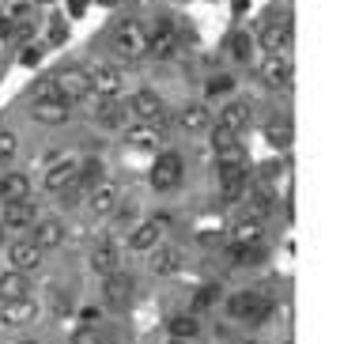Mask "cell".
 <instances>
[{"label": "cell", "instance_id": "16", "mask_svg": "<svg viewBox=\"0 0 359 344\" xmlns=\"http://www.w3.org/2000/svg\"><path fill=\"white\" fill-rule=\"evenodd\" d=\"M91 269L99 272V277H110V272H118L121 269V250H118V242L114 239H99L91 246Z\"/></svg>", "mask_w": 359, "mask_h": 344}, {"label": "cell", "instance_id": "25", "mask_svg": "<svg viewBox=\"0 0 359 344\" xmlns=\"http://www.w3.org/2000/svg\"><path fill=\"white\" fill-rule=\"evenodd\" d=\"M34 227V246L38 250H57V246L65 242V223L61 220H38V223H31Z\"/></svg>", "mask_w": 359, "mask_h": 344}, {"label": "cell", "instance_id": "29", "mask_svg": "<svg viewBox=\"0 0 359 344\" xmlns=\"http://www.w3.org/2000/svg\"><path fill=\"white\" fill-rule=\"evenodd\" d=\"M231 239H235V246H261V239H265V227H261V220L254 216V220H238L235 231H231Z\"/></svg>", "mask_w": 359, "mask_h": 344}, {"label": "cell", "instance_id": "14", "mask_svg": "<svg viewBox=\"0 0 359 344\" xmlns=\"http://www.w3.org/2000/svg\"><path fill=\"white\" fill-rule=\"evenodd\" d=\"M174 125H178L182 133L197 136V133H208L212 114H208L205 102H186V106H178V110H174Z\"/></svg>", "mask_w": 359, "mask_h": 344}, {"label": "cell", "instance_id": "12", "mask_svg": "<svg viewBox=\"0 0 359 344\" xmlns=\"http://www.w3.org/2000/svg\"><path fill=\"white\" fill-rule=\"evenodd\" d=\"M125 144L133 147V152H159L163 147V129L159 121H137L125 129Z\"/></svg>", "mask_w": 359, "mask_h": 344}, {"label": "cell", "instance_id": "15", "mask_svg": "<svg viewBox=\"0 0 359 344\" xmlns=\"http://www.w3.org/2000/svg\"><path fill=\"white\" fill-rule=\"evenodd\" d=\"M163 231H167V220H144V223H137V227L129 231V250H137V253H148V250H155L159 246V239H163Z\"/></svg>", "mask_w": 359, "mask_h": 344}, {"label": "cell", "instance_id": "40", "mask_svg": "<svg viewBox=\"0 0 359 344\" xmlns=\"http://www.w3.org/2000/svg\"><path fill=\"white\" fill-rule=\"evenodd\" d=\"M19 61H23V65H38V61H42V46H27Z\"/></svg>", "mask_w": 359, "mask_h": 344}, {"label": "cell", "instance_id": "20", "mask_svg": "<svg viewBox=\"0 0 359 344\" xmlns=\"http://www.w3.org/2000/svg\"><path fill=\"white\" fill-rule=\"evenodd\" d=\"M76 171H80V159H72V155H69V159H57L50 171H46L42 185H46L50 193H65V190L76 182Z\"/></svg>", "mask_w": 359, "mask_h": 344}, {"label": "cell", "instance_id": "5", "mask_svg": "<svg viewBox=\"0 0 359 344\" xmlns=\"http://www.w3.org/2000/svg\"><path fill=\"white\" fill-rule=\"evenodd\" d=\"M257 76H261V84H265V87H273V91H284V87H291L295 65H291L287 53H269V57H261Z\"/></svg>", "mask_w": 359, "mask_h": 344}, {"label": "cell", "instance_id": "19", "mask_svg": "<svg viewBox=\"0 0 359 344\" xmlns=\"http://www.w3.org/2000/svg\"><path fill=\"white\" fill-rule=\"evenodd\" d=\"M133 277H125V272H110V277H102V299L110 303V307H129V299H133Z\"/></svg>", "mask_w": 359, "mask_h": 344}, {"label": "cell", "instance_id": "34", "mask_svg": "<svg viewBox=\"0 0 359 344\" xmlns=\"http://www.w3.org/2000/svg\"><path fill=\"white\" fill-rule=\"evenodd\" d=\"M197 318H189V314H178V318H170V333H174V340H193V337H197Z\"/></svg>", "mask_w": 359, "mask_h": 344}, {"label": "cell", "instance_id": "36", "mask_svg": "<svg viewBox=\"0 0 359 344\" xmlns=\"http://www.w3.org/2000/svg\"><path fill=\"white\" fill-rule=\"evenodd\" d=\"M208 129H212V147H223V144H235L238 140V133H231L227 125H219V121L208 125Z\"/></svg>", "mask_w": 359, "mask_h": 344}, {"label": "cell", "instance_id": "7", "mask_svg": "<svg viewBox=\"0 0 359 344\" xmlns=\"http://www.w3.org/2000/svg\"><path fill=\"white\" fill-rule=\"evenodd\" d=\"M125 110H129V117H137V121H159V117H167V102H163L159 91H148V87H140V91L129 95Z\"/></svg>", "mask_w": 359, "mask_h": 344}, {"label": "cell", "instance_id": "13", "mask_svg": "<svg viewBox=\"0 0 359 344\" xmlns=\"http://www.w3.org/2000/svg\"><path fill=\"white\" fill-rule=\"evenodd\" d=\"M31 117L38 125H65L72 117V102L69 98H34Z\"/></svg>", "mask_w": 359, "mask_h": 344}, {"label": "cell", "instance_id": "23", "mask_svg": "<svg viewBox=\"0 0 359 344\" xmlns=\"http://www.w3.org/2000/svg\"><path fill=\"white\" fill-rule=\"evenodd\" d=\"M250 121H254V106L242 102V98H231L219 110V125H227V129L238 133V136H242V129H250Z\"/></svg>", "mask_w": 359, "mask_h": 344}, {"label": "cell", "instance_id": "6", "mask_svg": "<svg viewBox=\"0 0 359 344\" xmlns=\"http://www.w3.org/2000/svg\"><path fill=\"white\" fill-rule=\"evenodd\" d=\"M53 80L69 102H83V98L91 95V76H87V68H80V65H61L53 72Z\"/></svg>", "mask_w": 359, "mask_h": 344}, {"label": "cell", "instance_id": "4", "mask_svg": "<svg viewBox=\"0 0 359 344\" xmlns=\"http://www.w3.org/2000/svg\"><path fill=\"white\" fill-rule=\"evenodd\" d=\"M83 102H91V121L99 125V129H125V121H129V110H125L121 98H102V95H87Z\"/></svg>", "mask_w": 359, "mask_h": 344}, {"label": "cell", "instance_id": "27", "mask_svg": "<svg viewBox=\"0 0 359 344\" xmlns=\"http://www.w3.org/2000/svg\"><path fill=\"white\" fill-rule=\"evenodd\" d=\"M23 295H31V277L19 269H8L4 277H0V303L4 299H23Z\"/></svg>", "mask_w": 359, "mask_h": 344}, {"label": "cell", "instance_id": "9", "mask_svg": "<svg viewBox=\"0 0 359 344\" xmlns=\"http://www.w3.org/2000/svg\"><path fill=\"white\" fill-rule=\"evenodd\" d=\"M118 204H121L118 182L102 178V182H95L91 190H87V209H91V216H114V212H118Z\"/></svg>", "mask_w": 359, "mask_h": 344}, {"label": "cell", "instance_id": "39", "mask_svg": "<svg viewBox=\"0 0 359 344\" xmlns=\"http://www.w3.org/2000/svg\"><path fill=\"white\" fill-rule=\"evenodd\" d=\"M65 34H69V27H65V19L57 15V19H53V31H50V42H53V46L65 42Z\"/></svg>", "mask_w": 359, "mask_h": 344}, {"label": "cell", "instance_id": "31", "mask_svg": "<svg viewBox=\"0 0 359 344\" xmlns=\"http://www.w3.org/2000/svg\"><path fill=\"white\" fill-rule=\"evenodd\" d=\"M231 95H235V76L212 72L205 80V98H231Z\"/></svg>", "mask_w": 359, "mask_h": 344}, {"label": "cell", "instance_id": "33", "mask_svg": "<svg viewBox=\"0 0 359 344\" xmlns=\"http://www.w3.org/2000/svg\"><path fill=\"white\" fill-rule=\"evenodd\" d=\"M27 98L34 102V98H65V95H61V87H57L53 76H42V80H34V84H31V91H27Z\"/></svg>", "mask_w": 359, "mask_h": 344}, {"label": "cell", "instance_id": "8", "mask_svg": "<svg viewBox=\"0 0 359 344\" xmlns=\"http://www.w3.org/2000/svg\"><path fill=\"white\" fill-rule=\"evenodd\" d=\"M227 310H231V318H238V322H261L269 314V299L261 291H238L227 299Z\"/></svg>", "mask_w": 359, "mask_h": 344}, {"label": "cell", "instance_id": "43", "mask_svg": "<svg viewBox=\"0 0 359 344\" xmlns=\"http://www.w3.org/2000/svg\"><path fill=\"white\" fill-rule=\"evenodd\" d=\"M38 4H50V0H38Z\"/></svg>", "mask_w": 359, "mask_h": 344}, {"label": "cell", "instance_id": "17", "mask_svg": "<svg viewBox=\"0 0 359 344\" xmlns=\"http://www.w3.org/2000/svg\"><path fill=\"white\" fill-rule=\"evenodd\" d=\"M144 31H148V53H159V57L174 53V46H178V31H174L170 19H155V23L144 27Z\"/></svg>", "mask_w": 359, "mask_h": 344}, {"label": "cell", "instance_id": "30", "mask_svg": "<svg viewBox=\"0 0 359 344\" xmlns=\"http://www.w3.org/2000/svg\"><path fill=\"white\" fill-rule=\"evenodd\" d=\"M238 166H246V147L238 140L216 147V171H238Z\"/></svg>", "mask_w": 359, "mask_h": 344}, {"label": "cell", "instance_id": "26", "mask_svg": "<svg viewBox=\"0 0 359 344\" xmlns=\"http://www.w3.org/2000/svg\"><path fill=\"white\" fill-rule=\"evenodd\" d=\"M246 190H250V171L246 166H238V171H219V197L223 201H238Z\"/></svg>", "mask_w": 359, "mask_h": 344}, {"label": "cell", "instance_id": "41", "mask_svg": "<svg viewBox=\"0 0 359 344\" xmlns=\"http://www.w3.org/2000/svg\"><path fill=\"white\" fill-rule=\"evenodd\" d=\"M212 291H216V288H205V291L197 295V307H208V303H212Z\"/></svg>", "mask_w": 359, "mask_h": 344}, {"label": "cell", "instance_id": "18", "mask_svg": "<svg viewBox=\"0 0 359 344\" xmlns=\"http://www.w3.org/2000/svg\"><path fill=\"white\" fill-rule=\"evenodd\" d=\"M8 265L19 272H34L38 265H42V250L34 246V239H15L8 246Z\"/></svg>", "mask_w": 359, "mask_h": 344}, {"label": "cell", "instance_id": "37", "mask_svg": "<svg viewBox=\"0 0 359 344\" xmlns=\"http://www.w3.org/2000/svg\"><path fill=\"white\" fill-rule=\"evenodd\" d=\"M72 344H102V333L95 326H80L72 333Z\"/></svg>", "mask_w": 359, "mask_h": 344}, {"label": "cell", "instance_id": "11", "mask_svg": "<svg viewBox=\"0 0 359 344\" xmlns=\"http://www.w3.org/2000/svg\"><path fill=\"white\" fill-rule=\"evenodd\" d=\"M38 318V303L31 295H23V299H4L0 303V326L8 329H19V326H31Z\"/></svg>", "mask_w": 359, "mask_h": 344}, {"label": "cell", "instance_id": "45", "mask_svg": "<svg viewBox=\"0 0 359 344\" xmlns=\"http://www.w3.org/2000/svg\"><path fill=\"white\" fill-rule=\"evenodd\" d=\"M174 344H182V340H174Z\"/></svg>", "mask_w": 359, "mask_h": 344}, {"label": "cell", "instance_id": "10", "mask_svg": "<svg viewBox=\"0 0 359 344\" xmlns=\"http://www.w3.org/2000/svg\"><path fill=\"white\" fill-rule=\"evenodd\" d=\"M87 76H91V91L102 95V98H121L125 91V76L118 65H95L87 68Z\"/></svg>", "mask_w": 359, "mask_h": 344}, {"label": "cell", "instance_id": "38", "mask_svg": "<svg viewBox=\"0 0 359 344\" xmlns=\"http://www.w3.org/2000/svg\"><path fill=\"white\" fill-rule=\"evenodd\" d=\"M87 8H91V0H65V12H69V19H83Z\"/></svg>", "mask_w": 359, "mask_h": 344}, {"label": "cell", "instance_id": "21", "mask_svg": "<svg viewBox=\"0 0 359 344\" xmlns=\"http://www.w3.org/2000/svg\"><path fill=\"white\" fill-rule=\"evenodd\" d=\"M34 223V204L31 201H8L0 212V227L4 231H27Z\"/></svg>", "mask_w": 359, "mask_h": 344}, {"label": "cell", "instance_id": "22", "mask_svg": "<svg viewBox=\"0 0 359 344\" xmlns=\"http://www.w3.org/2000/svg\"><path fill=\"white\" fill-rule=\"evenodd\" d=\"M148 253H151V272L155 277H174V272L182 269V261H186V253H182L178 246H163V242Z\"/></svg>", "mask_w": 359, "mask_h": 344}, {"label": "cell", "instance_id": "35", "mask_svg": "<svg viewBox=\"0 0 359 344\" xmlns=\"http://www.w3.org/2000/svg\"><path fill=\"white\" fill-rule=\"evenodd\" d=\"M15 152H19V136L12 129H0V163L15 159Z\"/></svg>", "mask_w": 359, "mask_h": 344}, {"label": "cell", "instance_id": "3", "mask_svg": "<svg viewBox=\"0 0 359 344\" xmlns=\"http://www.w3.org/2000/svg\"><path fill=\"white\" fill-rule=\"evenodd\" d=\"M182 178H186V163H182L178 152H159V155H155V163H151V185H155V190H159V193L178 190Z\"/></svg>", "mask_w": 359, "mask_h": 344}, {"label": "cell", "instance_id": "32", "mask_svg": "<svg viewBox=\"0 0 359 344\" xmlns=\"http://www.w3.org/2000/svg\"><path fill=\"white\" fill-rule=\"evenodd\" d=\"M265 136H269V144H273V147H280V152H284V147H291V136H295V133H291V121H287V117H273V121L265 125Z\"/></svg>", "mask_w": 359, "mask_h": 344}, {"label": "cell", "instance_id": "42", "mask_svg": "<svg viewBox=\"0 0 359 344\" xmlns=\"http://www.w3.org/2000/svg\"><path fill=\"white\" fill-rule=\"evenodd\" d=\"M99 4H106V8H110V4H118V0H99Z\"/></svg>", "mask_w": 359, "mask_h": 344}, {"label": "cell", "instance_id": "24", "mask_svg": "<svg viewBox=\"0 0 359 344\" xmlns=\"http://www.w3.org/2000/svg\"><path fill=\"white\" fill-rule=\"evenodd\" d=\"M8 201H31V178L23 171H8L0 178V204Z\"/></svg>", "mask_w": 359, "mask_h": 344}, {"label": "cell", "instance_id": "2", "mask_svg": "<svg viewBox=\"0 0 359 344\" xmlns=\"http://www.w3.org/2000/svg\"><path fill=\"white\" fill-rule=\"evenodd\" d=\"M254 42L265 49V53H287V46H291V12H280V8L269 12Z\"/></svg>", "mask_w": 359, "mask_h": 344}, {"label": "cell", "instance_id": "28", "mask_svg": "<svg viewBox=\"0 0 359 344\" xmlns=\"http://www.w3.org/2000/svg\"><path fill=\"white\" fill-rule=\"evenodd\" d=\"M254 49H257V42H254V34H250V31H235L227 38V57H231V61H238V65H250Z\"/></svg>", "mask_w": 359, "mask_h": 344}, {"label": "cell", "instance_id": "1", "mask_svg": "<svg viewBox=\"0 0 359 344\" xmlns=\"http://www.w3.org/2000/svg\"><path fill=\"white\" fill-rule=\"evenodd\" d=\"M110 46H114V57H121V61H140V57H148V31L137 19H125V23L114 27Z\"/></svg>", "mask_w": 359, "mask_h": 344}, {"label": "cell", "instance_id": "44", "mask_svg": "<svg viewBox=\"0 0 359 344\" xmlns=\"http://www.w3.org/2000/svg\"><path fill=\"white\" fill-rule=\"evenodd\" d=\"M23 344H34V340H23Z\"/></svg>", "mask_w": 359, "mask_h": 344}]
</instances>
